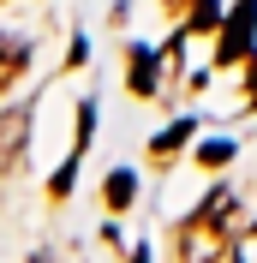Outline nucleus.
Wrapping results in <instances>:
<instances>
[{
  "label": "nucleus",
  "instance_id": "obj_1",
  "mask_svg": "<svg viewBox=\"0 0 257 263\" xmlns=\"http://www.w3.org/2000/svg\"><path fill=\"white\" fill-rule=\"evenodd\" d=\"M233 221H240V197L215 185L204 197V210L179 228V263H215L222 246H233Z\"/></svg>",
  "mask_w": 257,
  "mask_h": 263
},
{
  "label": "nucleus",
  "instance_id": "obj_2",
  "mask_svg": "<svg viewBox=\"0 0 257 263\" xmlns=\"http://www.w3.org/2000/svg\"><path fill=\"white\" fill-rule=\"evenodd\" d=\"M24 138H30V108H6V114H0V174L18 167Z\"/></svg>",
  "mask_w": 257,
  "mask_h": 263
},
{
  "label": "nucleus",
  "instance_id": "obj_3",
  "mask_svg": "<svg viewBox=\"0 0 257 263\" xmlns=\"http://www.w3.org/2000/svg\"><path fill=\"white\" fill-rule=\"evenodd\" d=\"M251 18H257V0H240V12H233V24L222 30V60H245L251 54Z\"/></svg>",
  "mask_w": 257,
  "mask_h": 263
},
{
  "label": "nucleus",
  "instance_id": "obj_4",
  "mask_svg": "<svg viewBox=\"0 0 257 263\" xmlns=\"http://www.w3.org/2000/svg\"><path fill=\"white\" fill-rule=\"evenodd\" d=\"M24 60H30V48H24L18 36H0V90H12V78L24 72Z\"/></svg>",
  "mask_w": 257,
  "mask_h": 263
},
{
  "label": "nucleus",
  "instance_id": "obj_5",
  "mask_svg": "<svg viewBox=\"0 0 257 263\" xmlns=\"http://www.w3.org/2000/svg\"><path fill=\"white\" fill-rule=\"evenodd\" d=\"M126 78H132V90H138V96H150V90H156V54L138 48V54H132V72H126Z\"/></svg>",
  "mask_w": 257,
  "mask_h": 263
},
{
  "label": "nucleus",
  "instance_id": "obj_6",
  "mask_svg": "<svg viewBox=\"0 0 257 263\" xmlns=\"http://www.w3.org/2000/svg\"><path fill=\"white\" fill-rule=\"evenodd\" d=\"M179 6H192L186 12V30H209L215 24V0H179Z\"/></svg>",
  "mask_w": 257,
  "mask_h": 263
},
{
  "label": "nucleus",
  "instance_id": "obj_7",
  "mask_svg": "<svg viewBox=\"0 0 257 263\" xmlns=\"http://www.w3.org/2000/svg\"><path fill=\"white\" fill-rule=\"evenodd\" d=\"M102 192H108L114 210H126V203H132V174H126V167H120V174H108V185H102Z\"/></svg>",
  "mask_w": 257,
  "mask_h": 263
},
{
  "label": "nucleus",
  "instance_id": "obj_8",
  "mask_svg": "<svg viewBox=\"0 0 257 263\" xmlns=\"http://www.w3.org/2000/svg\"><path fill=\"white\" fill-rule=\"evenodd\" d=\"M186 138H192V120H179V126H168V132L156 138V156H174V149L186 144Z\"/></svg>",
  "mask_w": 257,
  "mask_h": 263
},
{
  "label": "nucleus",
  "instance_id": "obj_9",
  "mask_svg": "<svg viewBox=\"0 0 257 263\" xmlns=\"http://www.w3.org/2000/svg\"><path fill=\"white\" fill-rule=\"evenodd\" d=\"M197 156H204V167H222V162H233V144H227V138H215V144H204Z\"/></svg>",
  "mask_w": 257,
  "mask_h": 263
},
{
  "label": "nucleus",
  "instance_id": "obj_10",
  "mask_svg": "<svg viewBox=\"0 0 257 263\" xmlns=\"http://www.w3.org/2000/svg\"><path fill=\"white\" fill-rule=\"evenodd\" d=\"M233 263H257V228H251V233H245L240 246H233Z\"/></svg>",
  "mask_w": 257,
  "mask_h": 263
},
{
  "label": "nucleus",
  "instance_id": "obj_11",
  "mask_svg": "<svg viewBox=\"0 0 257 263\" xmlns=\"http://www.w3.org/2000/svg\"><path fill=\"white\" fill-rule=\"evenodd\" d=\"M132 263H150V257H144V251H138V257H132Z\"/></svg>",
  "mask_w": 257,
  "mask_h": 263
},
{
  "label": "nucleus",
  "instance_id": "obj_12",
  "mask_svg": "<svg viewBox=\"0 0 257 263\" xmlns=\"http://www.w3.org/2000/svg\"><path fill=\"white\" fill-rule=\"evenodd\" d=\"M30 263H42V257H30Z\"/></svg>",
  "mask_w": 257,
  "mask_h": 263
}]
</instances>
